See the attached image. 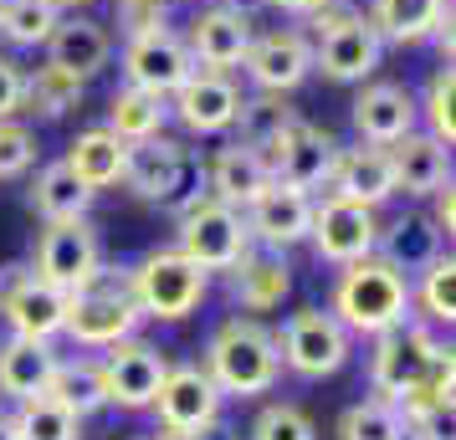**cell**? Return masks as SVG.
<instances>
[{
	"mask_svg": "<svg viewBox=\"0 0 456 440\" xmlns=\"http://www.w3.org/2000/svg\"><path fill=\"white\" fill-rule=\"evenodd\" d=\"M262 159H267L272 180L277 185H292V189H318L329 180L333 159H338V144H333V133H323L318 124L308 118H292L267 148H256Z\"/></svg>",
	"mask_w": 456,
	"mask_h": 440,
	"instance_id": "11",
	"label": "cell"
},
{
	"mask_svg": "<svg viewBox=\"0 0 456 440\" xmlns=\"http://www.w3.org/2000/svg\"><path fill=\"white\" fill-rule=\"evenodd\" d=\"M441 246H446V231L436 226L426 210H411V215H400L390 231H379V241H374L379 261H385V267H395V272L405 276V282L426 272L436 256H441Z\"/></svg>",
	"mask_w": 456,
	"mask_h": 440,
	"instance_id": "23",
	"label": "cell"
},
{
	"mask_svg": "<svg viewBox=\"0 0 456 440\" xmlns=\"http://www.w3.org/2000/svg\"><path fill=\"white\" fill-rule=\"evenodd\" d=\"M169 21V0H118V31L124 36H144Z\"/></svg>",
	"mask_w": 456,
	"mask_h": 440,
	"instance_id": "43",
	"label": "cell"
},
{
	"mask_svg": "<svg viewBox=\"0 0 456 440\" xmlns=\"http://www.w3.org/2000/svg\"><path fill=\"white\" fill-rule=\"evenodd\" d=\"M46 52H52V62L67 67L72 77H93V72H103L108 57H113V42H108V31L98 21H87V16H57L52 26V36H46Z\"/></svg>",
	"mask_w": 456,
	"mask_h": 440,
	"instance_id": "26",
	"label": "cell"
},
{
	"mask_svg": "<svg viewBox=\"0 0 456 440\" xmlns=\"http://www.w3.org/2000/svg\"><path fill=\"white\" fill-rule=\"evenodd\" d=\"M134 440H165V436H159V430H154V436H134Z\"/></svg>",
	"mask_w": 456,
	"mask_h": 440,
	"instance_id": "50",
	"label": "cell"
},
{
	"mask_svg": "<svg viewBox=\"0 0 456 440\" xmlns=\"http://www.w3.org/2000/svg\"><path fill=\"white\" fill-rule=\"evenodd\" d=\"M98 267H103V252H98V231L87 226V215L83 220H57L37 246V276L67 297L83 292L98 276Z\"/></svg>",
	"mask_w": 456,
	"mask_h": 440,
	"instance_id": "12",
	"label": "cell"
},
{
	"mask_svg": "<svg viewBox=\"0 0 456 440\" xmlns=\"http://www.w3.org/2000/svg\"><path fill=\"white\" fill-rule=\"evenodd\" d=\"M221 399L226 395L200 364H180V369H165V384L149 410H159V430H206L221 420Z\"/></svg>",
	"mask_w": 456,
	"mask_h": 440,
	"instance_id": "14",
	"label": "cell"
},
{
	"mask_svg": "<svg viewBox=\"0 0 456 440\" xmlns=\"http://www.w3.org/2000/svg\"><path fill=\"white\" fill-rule=\"evenodd\" d=\"M46 399H57L62 410H72L77 420L98 415L108 404V389H103V364H93V358H72V364H62L57 358V369H52V379H46Z\"/></svg>",
	"mask_w": 456,
	"mask_h": 440,
	"instance_id": "32",
	"label": "cell"
},
{
	"mask_svg": "<svg viewBox=\"0 0 456 440\" xmlns=\"http://www.w3.org/2000/svg\"><path fill=\"white\" fill-rule=\"evenodd\" d=\"M241 67L262 92H292L313 72V46L303 31H267V36H251Z\"/></svg>",
	"mask_w": 456,
	"mask_h": 440,
	"instance_id": "18",
	"label": "cell"
},
{
	"mask_svg": "<svg viewBox=\"0 0 456 440\" xmlns=\"http://www.w3.org/2000/svg\"><path fill=\"white\" fill-rule=\"evenodd\" d=\"M308 226H313L308 189H292V185H277V180H272V185L247 205V231L256 236L267 252H288L297 241H308Z\"/></svg>",
	"mask_w": 456,
	"mask_h": 440,
	"instance_id": "17",
	"label": "cell"
},
{
	"mask_svg": "<svg viewBox=\"0 0 456 440\" xmlns=\"http://www.w3.org/2000/svg\"><path fill=\"white\" fill-rule=\"evenodd\" d=\"M379 52H385L379 31L370 26V16L354 11L349 21L329 26V31L318 36V46H313V67H318L329 83H364L374 67H379Z\"/></svg>",
	"mask_w": 456,
	"mask_h": 440,
	"instance_id": "16",
	"label": "cell"
},
{
	"mask_svg": "<svg viewBox=\"0 0 456 440\" xmlns=\"http://www.w3.org/2000/svg\"><path fill=\"white\" fill-rule=\"evenodd\" d=\"M190 72H195V57H190L185 36H175L169 26L144 31V36H128V46H124V77L134 87H149V92L169 98Z\"/></svg>",
	"mask_w": 456,
	"mask_h": 440,
	"instance_id": "15",
	"label": "cell"
},
{
	"mask_svg": "<svg viewBox=\"0 0 456 440\" xmlns=\"http://www.w3.org/2000/svg\"><path fill=\"white\" fill-rule=\"evenodd\" d=\"M267 5H272V0H226V11H236V16H247V21L256 16V11H267Z\"/></svg>",
	"mask_w": 456,
	"mask_h": 440,
	"instance_id": "48",
	"label": "cell"
},
{
	"mask_svg": "<svg viewBox=\"0 0 456 440\" xmlns=\"http://www.w3.org/2000/svg\"><path fill=\"white\" fill-rule=\"evenodd\" d=\"M11 425H16V440H77V430H83V420L46 395L21 399V410L11 415Z\"/></svg>",
	"mask_w": 456,
	"mask_h": 440,
	"instance_id": "35",
	"label": "cell"
},
{
	"mask_svg": "<svg viewBox=\"0 0 456 440\" xmlns=\"http://www.w3.org/2000/svg\"><path fill=\"white\" fill-rule=\"evenodd\" d=\"M124 185L134 189L139 200L169 205L175 215H185L190 205H200V200H206L195 159H190L175 139H159V133H154V139H139V144H128Z\"/></svg>",
	"mask_w": 456,
	"mask_h": 440,
	"instance_id": "3",
	"label": "cell"
},
{
	"mask_svg": "<svg viewBox=\"0 0 456 440\" xmlns=\"http://www.w3.org/2000/svg\"><path fill=\"white\" fill-rule=\"evenodd\" d=\"M124 159H128V144L113 133V128H87V133H77V139H72V148H67V164H72V174H77L93 195L124 180Z\"/></svg>",
	"mask_w": 456,
	"mask_h": 440,
	"instance_id": "29",
	"label": "cell"
},
{
	"mask_svg": "<svg viewBox=\"0 0 456 440\" xmlns=\"http://www.w3.org/2000/svg\"><path fill=\"white\" fill-rule=\"evenodd\" d=\"M452 16V0H374L370 26L379 31V42H426L436 36V26Z\"/></svg>",
	"mask_w": 456,
	"mask_h": 440,
	"instance_id": "28",
	"label": "cell"
},
{
	"mask_svg": "<svg viewBox=\"0 0 456 440\" xmlns=\"http://www.w3.org/2000/svg\"><path fill=\"white\" fill-rule=\"evenodd\" d=\"M456 72L452 62H441L436 67V77H431V92H426V118H431V139H441V144H452L456 139Z\"/></svg>",
	"mask_w": 456,
	"mask_h": 440,
	"instance_id": "41",
	"label": "cell"
},
{
	"mask_svg": "<svg viewBox=\"0 0 456 440\" xmlns=\"http://www.w3.org/2000/svg\"><path fill=\"white\" fill-rule=\"evenodd\" d=\"M52 26H57L52 0H0V36L11 46H46Z\"/></svg>",
	"mask_w": 456,
	"mask_h": 440,
	"instance_id": "36",
	"label": "cell"
},
{
	"mask_svg": "<svg viewBox=\"0 0 456 440\" xmlns=\"http://www.w3.org/2000/svg\"><path fill=\"white\" fill-rule=\"evenodd\" d=\"M87 205H93V189L72 174L67 159L46 164L42 174H37V185H31V210L42 215L46 226H57V220H83Z\"/></svg>",
	"mask_w": 456,
	"mask_h": 440,
	"instance_id": "31",
	"label": "cell"
},
{
	"mask_svg": "<svg viewBox=\"0 0 456 440\" xmlns=\"http://www.w3.org/2000/svg\"><path fill=\"white\" fill-rule=\"evenodd\" d=\"M52 5H83V0H52Z\"/></svg>",
	"mask_w": 456,
	"mask_h": 440,
	"instance_id": "51",
	"label": "cell"
},
{
	"mask_svg": "<svg viewBox=\"0 0 456 440\" xmlns=\"http://www.w3.org/2000/svg\"><path fill=\"white\" fill-rule=\"evenodd\" d=\"M169 118V103L159 92H149V87H118L113 92V103H108V128L124 139V144H139V139H154Z\"/></svg>",
	"mask_w": 456,
	"mask_h": 440,
	"instance_id": "33",
	"label": "cell"
},
{
	"mask_svg": "<svg viewBox=\"0 0 456 440\" xmlns=\"http://www.w3.org/2000/svg\"><path fill=\"white\" fill-rule=\"evenodd\" d=\"M37 164V133L16 118H0V180H16Z\"/></svg>",
	"mask_w": 456,
	"mask_h": 440,
	"instance_id": "42",
	"label": "cell"
},
{
	"mask_svg": "<svg viewBox=\"0 0 456 440\" xmlns=\"http://www.w3.org/2000/svg\"><path fill=\"white\" fill-rule=\"evenodd\" d=\"M272 5H282L288 16H313V11H318L323 0H272Z\"/></svg>",
	"mask_w": 456,
	"mask_h": 440,
	"instance_id": "47",
	"label": "cell"
},
{
	"mask_svg": "<svg viewBox=\"0 0 456 440\" xmlns=\"http://www.w3.org/2000/svg\"><path fill=\"white\" fill-rule=\"evenodd\" d=\"M159 436H165V440H236L221 420H216V425H206V430H159Z\"/></svg>",
	"mask_w": 456,
	"mask_h": 440,
	"instance_id": "46",
	"label": "cell"
},
{
	"mask_svg": "<svg viewBox=\"0 0 456 440\" xmlns=\"http://www.w3.org/2000/svg\"><path fill=\"white\" fill-rule=\"evenodd\" d=\"M139 317H144V308L134 302L128 276H113V272L98 267V276L87 282L83 292L67 297L62 333L72 338V343H83V348H108V343H118V338H134Z\"/></svg>",
	"mask_w": 456,
	"mask_h": 440,
	"instance_id": "4",
	"label": "cell"
},
{
	"mask_svg": "<svg viewBox=\"0 0 456 440\" xmlns=\"http://www.w3.org/2000/svg\"><path fill=\"white\" fill-rule=\"evenodd\" d=\"M185 46H190V57H195V67L231 72V67H241V57H247V46H251V21L226 11V5H210V11H200L190 21Z\"/></svg>",
	"mask_w": 456,
	"mask_h": 440,
	"instance_id": "20",
	"label": "cell"
},
{
	"mask_svg": "<svg viewBox=\"0 0 456 440\" xmlns=\"http://www.w3.org/2000/svg\"><path fill=\"white\" fill-rule=\"evenodd\" d=\"M411 282L395 272V267H385L379 256H364V261H349L344 272H338V282H333V308L329 313L344 323V333H390V328H400L405 317H411Z\"/></svg>",
	"mask_w": 456,
	"mask_h": 440,
	"instance_id": "1",
	"label": "cell"
},
{
	"mask_svg": "<svg viewBox=\"0 0 456 440\" xmlns=\"http://www.w3.org/2000/svg\"><path fill=\"white\" fill-rule=\"evenodd\" d=\"M277 358L288 364L297 379H329L349 364V333L344 323L323 308H303L282 323L277 333Z\"/></svg>",
	"mask_w": 456,
	"mask_h": 440,
	"instance_id": "6",
	"label": "cell"
},
{
	"mask_svg": "<svg viewBox=\"0 0 456 440\" xmlns=\"http://www.w3.org/2000/svg\"><path fill=\"white\" fill-rule=\"evenodd\" d=\"M21 83L26 72L11 57H0V118H16V108H21Z\"/></svg>",
	"mask_w": 456,
	"mask_h": 440,
	"instance_id": "44",
	"label": "cell"
},
{
	"mask_svg": "<svg viewBox=\"0 0 456 440\" xmlns=\"http://www.w3.org/2000/svg\"><path fill=\"white\" fill-rule=\"evenodd\" d=\"M83 87H87L83 77H72L67 67L46 62L21 83V108L42 113V118H62V113H72V108L83 103Z\"/></svg>",
	"mask_w": 456,
	"mask_h": 440,
	"instance_id": "34",
	"label": "cell"
},
{
	"mask_svg": "<svg viewBox=\"0 0 456 440\" xmlns=\"http://www.w3.org/2000/svg\"><path fill=\"white\" fill-rule=\"evenodd\" d=\"M446 354L436 343L431 328H415L411 317L390 328V333H374V358H370V384L379 399H400L411 395L420 379L431 374V364Z\"/></svg>",
	"mask_w": 456,
	"mask_h": 440,
	"instance_id": "8",
	"label": "cell"
},
{
	"mask_svg": "<svg viewBox=\"0 0 456 440\" xmlns=\"http://www.w3.org/2000/svg\"><path fill=\"white\" fill-rule=\"evenodd\" d=\"M338 436L344 440H405V420H400V410H395L390 399L374 395V399H359V404L344 410Z\"/></svg>",
	"mask_w": 456,
	"mask_h": 440,
	"instance_id": "38",
	"label": "cell"
},
{
	"mask_svg": "<svg viewBox=\"0 0 456 440\" xmlns=\"http://www.w3.org/2000/svg\"><path fill=\"white\" fill-rule=\"evenodd\" d=\"M390 164H395V189L431 195L452 180V144H441L431 133H405V139L390 144Z\"/></svg>",
	"mask_w": 456,
	"mask_h": 440,
	"instance_id": "24",
	"label": "cell"
},
{
	"mask_svg": "<svg viewBox=\"0 0 456 440\" xmlns=\"http://www.w3.org/2000/svg\"><path fill=\"white\" fill-rule=\"evenodd\" d=\"M180 252L195 267H206V272L236 267L241 252H251V231H247V220H241V210L216 200V195H206L200 205H190L180 215Z\"/></svg>",
	"mask_w": 456,
	"mask_h": 440,
	"instance_id": "7",
	"label": "cell"
},
{
	"mask_svg": "<svg viewBox=\"0 0 456 440\" xmlns=\"http://www.w3.org/2000/svg\"><path fill=\"white\" fill-rule=\"evenodd\" d=\"M431 200H436L431 220H436V226H441L446 236H452V231H456V189H452V180H446L441 189H431Z\"/></svg>",
	"mask_w": 456,
	"mask_h": 440,
	"instance_id": "45",
	"label": "cell"
},
{
	"mask_svg": "<svg viewBox=\"0 0 456 440\" xmlns=\"http://www.w3.org/2000/svg\"><path fill=\"white\" fill-rule=\"evenodd\" d=\"M308 241L318 261H333V267H349V261H364L374 256V241H379V220H374L370 205L359 200H344V195H329L323 205H313V226Z\"/></svg>",
	"mask_w": 456,
	"mask_h": 440,
	"instance_id": "10",
	"label": "cell"
},
{
	"mask_svg": "<svg viewBox=\"0 0 456 440\" xmlns=\"http://www.w3.org/2000/svg\"><path fill=\"white\" fill-rule=\"evenodd\" d=\"M175 98V118L190 128V133H226L236 124V108H241V92L226 72H190L185 83L169 92Z\"/></svg>",
	"mask_w": 456,
	"mask_h": 440,
	"instance_id": "19",
	"label": "cell"
},
{
	"mask_svg": "<svg viewBox=\"0 0 456 440\" xmlns=\"http://www.w3.org/2000/svg\"><path fill=\"white\" fill-rule=\"evenodd\" d=\"M128 287H134V302L144 308V317H159V323H180L200 308V297L210 287V272L206 267H195L185 252H149L134 276H128Z\"/></svg>",
	"mask_w": 456,
	"mask_h": 440,
	"instance_id": "5",
	"label": "cell"
},
{
	"mask_svg": "<svg viewBox=\"0 0 456 440\" xmlns=\"http://www.w3.org/2000/svg\"><path fill=\"white\" fill-rule=\"evenodd\" d=\"M0 440H16V425H11V415H0Z\"/></svg>",
	"mask_w": 456,
	"mask_h": 440,
	"instance_id": "49",
	"label": "cell"
},
{
	"mask_svg": "<svg viewBox=\"0 0 456 440\" xmlns=\"http://www.w3.org/2000/svg\"><path fill=\"white\" fill-rule=\"evenodd\" d=\"M206 374L216 379L221 395H267L277 374H282V358H277V333H267L256 317H231L216 328L206 348Z\"/></svg>",
	"mask_w": 456,
	"mask_h": 440,
	"instance_id": "2",
	"label": "cell"
},
{
	"mask_svg": "<svg viewBox=\"0 0 456 440\" xmlns=\"http://www.w3.org/2000/svg\"><path fill=\"white\" fill-rule=\"evenodd\" d=\"M52 369H57L52 343H42V338H11L0 348V395H11V399L42 395Z\"/></svg>",
	"mask_w": 456,
	"mask_h": 440,
	"instance_id": "30",
	"label": "cell"
},
{
	"mask_svg": "<svg viewBox=\"0 0 456 440\" xmlns=\"http://www.w3.org/2000/svg\"><path fill=\"white\" fill-rule=\"evenodd\" d=\"M206 185H210L216 200L247 210L251 200L272 185V169L251 144H231V148H216V159L206 164Z\"/></svg>",
	"mask_w": 456,
	"mask_h": 440,
	"instance_id": "25",
	"label": "cell"
},
{
	"mask_svg": "<svg viewBox=\"0 0 456 440\" xmlns=\"http://www.w3.org/2000/svg\"><path fill=\"white\" fill-rule=\"evenodd\" d=\"M226 272H231V297L251 313H267L292 292V272L277 252H241V261L226 267Z\"/></svg>",
	"mask_w": 456,
	"mask_h": 440,
	"instance_id": "27",
	"label": "cell"
},
{
	"mask_svg": "<svg viewBox=\"0 0 456 440\" xmlns=\"http://www.w3.org/2000/svg\"><path fill=\"white\" fill-rule=\"evenodd\" d=\"M251 440H318V430H313L308 410H297V404H267L262 415L251 420Z\"/></svg>",
	"mask_w": 456,
	"mask_h": 440,
	"instance_id": "40",
	"label": "cell"
},
{
	"mask_svg": "<svg viewBox=\"0 0 456 440\" xmlns=\"http://www.w3.org/2000/svg\"><path fill=\"white\" fill-rule=\"evenodd\" d=\"M329 185L333 195L344 200H359V205H385L395 195V164H390V148L364 144V148H338V159L329 169Z\"/></svg>",
	"mask_w": 456,
	"mask_h": 440,
	"instance_id": "22",
	"label": "cell"
},
{
	"mask_svg": "<svg viewBox=\"0 0 456 440\" xmlns=\"http://www.w3.org/2000/svg\"><path fill=\"white\" fill-rule=\"evenodd\" d=\"M0 317L11 323L16 338L52 343L67 323V292H57L52 282H42L26 267H0Z\"/></svg>",
	"mask_w": 456,
	"mask_h": 440,
	"instance_id": "9",
	"label": "cell"
},
{
	"mask_svg": "<svg viewBox=\"0 0 456 440\" xmlns=\"http://www.w3.org/2000/svg\"><path fill=\"white\" fill-rule=\"evenodd\" d=\"M420 308H426L431 323H452L456 317V261L446 252L420 272Z\"/></svg>",
	"mask_w": 456,
	"mask_h": 440,
	"instance_id": "39",
	"label": "cell"
},
{
	"mask_svg": "<svg viewBox=\"0 0 456 440\" xmlns=\"http://www.w3.org/2000/svg\"><path fill=\"white\" fill-rule=\"evenodd\" d=\"M292 118H297V113L282 103V92H262V98H241V108H236V124H231V128H241V144L267 148L272 139L292 124Z\"/></svg>",
	"mask_w": 456,
	"mask_h": 440,
	"instance_id": "37",
	"label": "cell"
},
{
	"mask_svg": "<svg viewBox=\"0 0 456 440\" xmlns=\"http://www.w3.org/2000/svg\"><path fill=\"white\" fill-rule=\"evenodd\" d=\"M415 113L420 108H415L411 87H400V83H370L354 98V128H359V139L379 144V148H390L395 139L415 133Z\"/></svg>",
	"mask_w": 456,
	"mask_h": 440,
	"instance_id": "21",
	"label": "cell"
},
{
	"mask_svg": "<svg viewBox=\"0 0 456 440\" xmlns=\"http://www.w3.org/2000/svg\"><path fill=\"white\" fill-rule=\"evenodd\" d=\"M165 354L154 343H139V338H118L108 343V358H103V389H108V404L118 410H149L159 384H165Z\"/></svg>",
	"mask_w": 456,
	"mask_h": 440,
	"instance_id": "13",
	"label": "cell"
}]
</instances>
